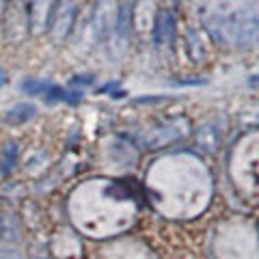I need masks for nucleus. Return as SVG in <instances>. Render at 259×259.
<instances>
[{"mask_svg": "<svg viewBox=\"0 0 259 259\" xmlns=\"http://www.w3.org/2000/svg\"><path fill=\"white\" fill-rule=\"evenodd\" d=\"M114 24H117V3L114 0H97L95 9L91 16V39L102 41L108 35L114 33Z\"/></svg>", "mask_w": 259, "mask_h": 259, "instance_id": "obj_3", "label": "nucleus"}, {"mask_svg": "<svg viewBox=\"0 0 259 259\" xmlns=\"http://www.w3.org/2000/svg\"><path fill=\"white\" fill-rule=\"evenodd\" d=\"M78 0H59L52 9V20H50V37L54 43H61L69 37L71 28L76 22Z\"/></svg>", "mask_w": 259, "mask_h": 259, "instance_id": "obj_2", "label": "nucleus"}, {"mask_svg": "<svg viewBox=\"0 0 259 259\" xmlns=\"http://www.w3.org/2000/svg\"><path fill=\"white\" fill-rule=\"evenodd\" d=\"M130 18H132V7L125 5L123 9H121V13L117 16V24H114V35H117V39L123 43L127 33H130Z\"/></svg>", "mask_w": 259, "mask_h": 259, "instance_id": "obj_7", "label": "nucleus"}, {"mask_svg": "<svg viewBox=\"0 0 259 259\" xmlns=\"http://www.w3.org/2000/svg\"><path fill=\"white\" fill-rule=\"evenodd\" d=\"M35 117V106L33 104H16L13 108H9L7 112V121L9 123H24V121L33 119Z\"/></svg>", "mask_w": 259, "mask_h": 259, "instance_id": "obj_6", "label": "nucleus"}, {"mask_svg": "<svg viewBox=\"0 0 259 259\" xmlns=\"http://www.w3.org/2000/svg\"><path fill=\"white\" fill-rule=\"evenodd\" d=\"M186 125H188L186 119H171L164 125L149 130V134H145V145L149 149H160L164 145H171V143L186 136Z\"/></svg>", "mask_w": 259, "mask_h": 259, "instance_id": "obj_4", "label": "nucleus"}, {"mask_svg": "<svg viewBox=\"0 0 259 259\" xmlns=\"http://www.w3.org/2000/svg\"><path fill=\"white\" fill-rule=\"evenodd\" d=\"M7 82V71L5 69H0V86H3Z\"/></svg>", "mask_w": 259, "mask_h": 259, "instance_id": "obj_9", "label": "nucleus"}, {"mask_svg": "<svg viewBox=\"0 0 259 259\" xmlns=\"http://www.w3.org/2000/svg\"><path fill=\"white\" fill-rule=\"evenodd\" d=\"M218 141H220V136H218V127L212 125V123H205L203 127H199V132H197V145L207 151V154H212V151L218 147Z\"/></svg>", "mask_w": 259, "mask_h": 259, "instance_id": "obj_5", "label": "nucleus"}, {"mask_svg": "<svg viewBox=\"0 0 259 259\" xmlns=\"http://www.w3.org/2000/svg\"><path fill=\"white\" fill-rule=\"evenodd\" d=\"M54 89L52 82H46V80H26L22 82V91H26L28 95H50V91Z\"/></svg>", "mask_w": 259, "mask_h": 259, "instance_id": "obj_8", "label": "nucleus"}, {"mask_svg": "<svg viewBox=\"0 0 259 259\" xmlns=\"http://www.w3.org/2000/svg\"><path fill=\"white\" fill-rule=\"evenodd\" d=\"M210 31L227 46L248 48L257 41V16L255 11H235L210 22Z\"/></svg>", "mask_w": 259, "mask_h": 259, "instance_id": "obj_1", "label": "nucleus"}]
</instances>
